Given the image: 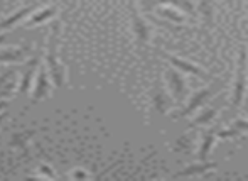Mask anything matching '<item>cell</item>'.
I'll list each match as a JSON object with an SVG mask.
<instances>
[{
	"label": "cell",
	"instance_id": "20",
	"mask_svg": "<svg viewBox=\"0 0 248 181\" xmlns=\"http://www.w3.org/2000/svg\"><path fill=\"white\" fill-rule=\"evenodd\" d=\"M39 169H41V175H39V178H49L52 180L54 178V173L51 171V166H47V165H41L39 166Z\"/></svg>",
	"mask_w": 248,
	"mask_h": 181
},
{
	"label": "cell",
	"instance_id": "11",
	"mask_svg": "<svg viewBox=\"0 0 248 181\" xmlns=\"http://www.w3.org/2000/svg\"><path fill=\"white\" fill-rule=\"evenodd\" d=\"M198 12L201 16L202 22L206 27H211L215 22V12H216V2L215 0H198Z\"/></svg>",
	"mask_w": 248,
	"mask_h": 181
},
{
	"label": "cell",
	"instance_id": "2",
	"mask_svg": "<svg viewBox=\"0 0 248 181\" xmlns=\"http://www.w3.org/2000/svg\"><path fill=\"white\" fill-rule=\"evenodd\" d=\"M236 75H235V83H233V95H232V107H240L245 99L247 93V73H248V54L247 48H240V53L236 56Z\"/></svg>",
	"mask_w": 248,
	"mask_h": 181
},
{
	"label": "cell",
	"instance_id": "22",
	"mask_svg": "<svg viewBox=\"0 0 248 181\" xmlns=\"http://www.w3.org/2000/svg\"><path fill=\"white\" fill-rule=\"evenodd\" d=\"M71 178L73 180H85V178H90V175L86 171H81V169H75L71 173Z\"/></svg>",
	"mask_w": 248,
	"mask_h": 181
},
{
	"label": "cell",
	"instance_id": "15",
	"mask_svg": "<svg viewBox=\"0 0 248 181\" xmlns=\"http://www.w3.org/2000/svg\"><path fill=\"white\" fill-rule=\"evenodd\" d=\"M155 2H157V5L166 3V5L176 7V9H179L184 16H191V17L196 16V7H194L189 0H155Z\"/></svg>",
	"mask_w": 248,
	"mask_h": 181
},
{
	"label": "cell",
	"instance_id": "18",
	"mask_svg": "<svg viewBox=\"0 0 248 181\" xmlns=\"http://www.w3.org/2000/svg\"><path fill=\"white\" fill-rule=\"evenodd\" d=\"M56 16V9L54 7H46V9H43L41 12L34 14L32 17H31V20H27L26 22V27H34L37 26V24H43L46 22L47 19H51V17Z\"/></svg>",
	"mask_w": 248,
	"mask_h": 181
},
{
	"label": "cell",
	"instance_id": "12",
	"mask_svg": "<svg viewBox=\"0 0 248 181\" xmlns=\"http://www.w3.org/2000/svg\"><path fill=\"white\" fill-rule=\"evenodd\" d=\"M29 53L27 48H7V49L0 51V63H19L24 61Z\"/></svg>",
	"mask_w": 248,
	"mask_h": 181
},
{
	"label": "cell",
	"instance_id": "10",
	"mask_svg": "<svg viewBox=\"0 0 248 181\" xmlns=\"http://www.w3.org/2000/svg\"><path fill=\"white\" fill-rule=\"evenodd\" d=\"M216 163H211V161H198L194 163V165H189L186 166V168L183 169V171L177 173V178H191V176H202L204 173L208 171H213V169L216 168Z\"/></svg>",
	"mask_w": 248,
	"mask_h": 181
},
{
	"label": "cell",
	"instance_id": "1",
	"mask_svg": "<svg viewBox=\"0 0 248 181\" xmlns=\"http://www.w3.org/2000/svg\"><path fill=\"white\" fill-rule=\"evenodd\" d=\"M58 39H59V24L52 26V34L49 37V46H47L46 63H47V73L56 83V86H62L68 82V68L62 65L58 58Z\"/></svg>",
	"mask_w": 248,
	"mask_h": 181
},
{
	"label": "cell",
	"instance_id": "17",
	"mask_svg": "<svg viewBox=\"0 0 248 181\" xmlns=\"http://www.w3.org/2000/svg\"><path fill=\"white\" fill-rule=\"evenodd\" d=\"M34 10V7L32 5H29V7H24V9H20V10H17L16 14H12V16H9L7 19H3V20H0V29H10L12 26H16L17 22H20L22 19H26L27 16H29L31 12Z\"/></svg>",
	"mask_w": 248,
	"mask_h": 181
},
{
	"label": "cell",
	"instance_id": "25",
	"mask_svg": "<svg viewBox=\"0 0 248 181\" xmlns=\"http://www.w3.org/2000/svg\"><path fill=\"white\" fill-rule=\"evenodd\" d=\"M5 117H7V112H3L2 115H0V124H2V120L5 119Z\"/></svg>",
	"mask_w": 248,
	"mask_h": 181
},
{
	"label": "cell",
	"instance_id": "23",
	"mask_svg": "<svg viewBox=\"0 0 248 181\" xmlns=\"http://www.w3.org/2000/svg\"><path fill=\"white\" fill-rule=\"evenodd\" d=\"M7 105H9V100H3V102H0V114H2V110L5 109Z\"/></svg>",
	"mask_w": 248,
	"mask_h": 181
},
{
	"label": "cell",
	"instance_id": "26",
	"mask_svg": "<svg viewBox=\"0 0 248 181\" xmlns=\"http://www.w3.org/2000/svg\"><path fill=\"white\" fill-rule=\"evenodd\" d=\"M228 2H232V3H233V2H235V0H228Z\"/></svg>",
	"mask_w": 248,
	"mask_h": 181
},
{
	"label": "cell",
	"instance_id": "13",
	"mask_svg": "<svg viewBox=\"0 0 248 181\" xmlns=\"http://www.w3.org/2000/svg\"><path fill=\"white\" fill-rule=\"evenodd\" d=\"M39 68V58H34L32 61H31L29 68L26 69V73H24L22 80H20V93H27L31 88H32V80H34V73H36V69Z\"/></svg>",
	"mask_w": 248,
	"mask_h": 181
},
{
	"label": "cell",
	"instance_id": "6",
	"mask_svg": "<svg viewBox=\"0 0 248 181\" xmlns=\"http://www.w3.org/2000/svg\"><path fill=\"white\" fill-rule=\"evenodd\" d=\"M150 99H152L154 109H155L160 115H166V114L172 109V100L174 99L170 97V93H167L166 90H164V86L160 85L159 82L154 85L152 97H150Z\"/></svg>",
	"mask_w": 248,
	"mask_h": 181
},
{
	"label": "cell",
	"instance_id": "24",
	"mask_svg": "<svg viewBox=\"0 0 248 181\" xmlns=\"http://www.w3.org/2000/svg\"><path fill=\"white\" fill-rule=\"evenodd\" d=\"M5 37H7V34H0V46H2V43L5 41Z\"/></svg>",
	"mask_w": 248,
	"mask_h": 181
},
{
	"label": "cell",
	"instance_id": "3",
	"mask_svg": "<svg viewBox=\"0 0 248 181\" xmlns=\"http://www.w3.org/2000/svg\"><path fill=\"white\" fill-rule=\"evenodd\" d=\"M213 86H215V85H211V86H208V88H202V90H199V92L193 93V95H191V99L187 100L186 107H183V109L179 110V114L176 115V119H184V117H189V115H193L194 112H198V110L206 103V100H208L209 97H213V93H215V88H213Z\"/></svg>",
	"mask_w": 248,
	"mask_h": 181
},
{
	"label": "cell",
	"instance_id": "9",
	"mask_svg": "<svg viewBox=\"0 0 248 181\" xmlns=\"http://www.w3.org/2000/svg\"><path fill=\"white\" fill-rule=\"evenodd\" d=\"M216 141H218V135L216 131H204L201 137V144L198 148V161H209V154H211V149L215 148Z\"/></svg>",
	"mask_w": 248,
	"mask_h": 181
},
{
	"label": "cell",
	"instance_id": "4",
	"mask_svg": "<svg viewBox=\"0 0 248 181\" xmlns=\"http://www.w3.org/2000/svg\"><path fill=\"white\" fill-rule=\"evenodd\" d=\"M166 82L170 97L177 102H183L184 97H186V82L181 76V71H177L176 68L166 69Z\"/></svg>",
	"mask_w": 248,
	"mask_h": 181
},
{
	"label": "cell",
	"instance_id": "19",
	"mask_svg": "<svg viewBox=\"0 0 248 181\" xmlns=\"http://www.w3.org/2000/svg\"><path fill=\"white\" fill-rule=\"evenodd\" d=\"M216 135H218L219 139H233V137H236V135H240V132L236 131L235 127H226V129H223V131H216Z\"/></svg>",
	"mask_w": 248,
	"mask_h": 181
},
{
	"label": "cell",
	"instance_id": "8",
	"mask_svg": "<svg viewBox=\"0 0 248 181\" xmlns=\"http://www.w3.org/2000/svg\"><path fill=\"white\" fill-rule=\"evenodd\" d=\"M51 95V85H49V73L47 69H43V66H39V75L36 80V86H34L32 92V100L34 102H39L44 100Z\"/></svg>",
	"mask_w": 248,
	"mask_h": 181
},
{
	"label": "cell",
	"instance_id": "21",
	"mask_svg": "<svg viewBox=\"0 0 248 181\" xmlns=\"http://www.w3.org/2000/svg\"><path fill=\"white\" fill-rule=\"evenodd\" d=\"M232 127H235L236 131L242 134V132H248V120H243V119H240V120H235L232 124Z\"/></svg>",
	"mask_w": 248,
	"mask_h": 181
},
{
	"label": "cell",
	"instance_id": "7",
	"mask_svg": "<svg viewBox=\"0 0 248 181\" xmlns=\"http://www.w3.org/2000/svg\"><path fill=\"white\" fill-rule=\"evenodd\" d=\"M132 27H134L137 43L140 46H145L150 41V26L145 20V17H142L134 7H132Z\"/></svg>",
	"mask_w": 248,
	"mask_h": 181
},
{
	"label": "cell",
	"instance_id": "16",
	"mask_svg": "<svg viewBox=\"0 0 248 181\" xmlns=\"http://www.w3.org/2000/svg\"><path fill=\"white\" fill-rule=\"evenodd\" d=\"M157 14H159L162 19H167L169 22L181 24L184 20V14L181 12L179 9H176V7H172V5H166V3H162V7L157 9Z\"/></svg>",
	"mask_w": 248,
	"mask_h": 181
},
{
	"label": "cell",
	"instance_id": "14",
	"mask_svg": "<svg viewBox=\"0 0 248 181\" xmlns=\"http://www.w3.org/2000/svg\"><path fill=\"white\" fill-rule=\"evenodd\" d=\"M216 114H218V109H211V107H208V109L201 110V112H199L198 115L189 122L187 127L194 129V127H202V125H209L211 124V120L216 117Z\"/></svg>",
	"mask_w": 248,
	"mask_h": 181
},
{
	"label": "cell",
	"instance_id": "27",
	"mask_svg": "<svg viewBox=\"0 0 248 181\" xmlns=\"http://www.w3.org/2000/svg\"><path fill=\"white\" fill-rule=\"evenodd\" d=\"M247 114H248V105H247Z\"/></svg>",
	"mask_w": 248,
	"mask_h": 181
},
{
	"label": "cell",
	"instance_id": "5",
	"mask_svg": "<svg viewBox=\"0 0 248 181\" xmlns=\"http://www.w3.org/2000/svg\"><path fill=\"white\" fill-rule=\"evenodd\" d=\"M162 56L166 58L167 61L170 63V65L174 66V68L177 69V71L181 73H187V75H193V76H199V78L202 80H208L209 76L206 75V71L202 68H199L198 65H194V63L187 61V60H181V58L174 56V54H169V53H162Z\"/></svg>",
	"mask_w": 248,
	"mask_h": 181
}]
</instances>
